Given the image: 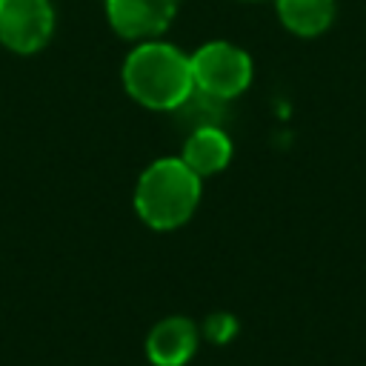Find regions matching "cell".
Masks as SVG:
<instances>
[{
    "instance_id": "cell-1",
    "label": "cell",
    "mask_w": 366,
    "mask_h": 366,
    "mask_svg": "<svg viewBox=\"0 0 366 366\" xmlns=\"http://www.w3.org/2000/svg\"><path fill=\"white\" fill-rule=\"evenodd\" d=\"M120 74L126 94L152 112H177L194 94L189 54L160 37L134 43Z\"/></svg>"
},
{
    "instance_id": "cell-2",
    "label": "cell",
    "mask_w": 366,
    "mask_h": 366,
    "mask_svg": "<svg viewBox=\"0 0 366 366\" xmlns=\"http://www.w3.org/2000/svg\"><path fill=\"white\" fill-rule=\"evenodd\" d=\"M203 177H197L183 157H157L152 160L134 186V212L137 217L157 232H172L192 220L200 203Z\"/></svg>"
},
{
    "instance_id": "cell-3",
    "label": "cell",
    "mask_w": 366,
    "mask_h": 366,
    "mask_svg": "<svg viewBox=\"0 0 366 366\" xmlns=\"http://www.w3.org/2000/svg\"><path fill=\"white\" fill-rule=\"evenodd\" d=\"M189 63H192L194 92L220 103H229L237 94H243L254 74L252 57L229 40H209L197 46L189 54Z\"/></svg>"
},
{
    "instance_id": "cell-4",
    "label": "cell",
    "mask_w": 366,
    "mask_h": 366,
    "mask_svg": "<svg viewBox=\"0 0 366 366\" xmlns=\"http://www.w3.org/2000/svg\"><path fill=\"white\" fill-rule=\"evenodd\" d=\"M54 34L51 0H0V43L14 54L40 51Z\"/></svg>"
},
{
    "instance_id": "cell-5",
    "label": "cell",
    "mask_w": 366,
    "mask_h": 366,
    "mask_svg": "<svg viewBox=\"0 0 366 366\" xmlns=\"http://www.w3.org/2000/svg\"><path fill=\"white\" fill-rule=\"evenodd\" d=\"M103 3L114 34L132 43L160 37L172 26L180 6V0H103Z\"/></svg>"
},
{
    "instance_id": "cell-6",
    "label": "cell",
    "mask_w": 366,
    "mask_h": 366,
    "mask_svg": "<svg viewBox=\"0 0 366 366\" xmlns=\"http://www.w3.org/2000/svg\"><path fill=\"white\" fill-rule=\"evenodd\" d=\"M200 343V329L183 315L157 320L146 335V357L152 366H186Z\"/></svg>"
},
{
    "instance_id": "cell-7",
    "label": "cell",
    "mask_w": 366,
    "mask_h": 366,
    "mask_svg": "<svg viewBox=\"0 0 366 366\" xmlns=\"http://www.w3.org/2000/svg\"><path fill=\"white\" fill-rule=\"evenodd\" d=\"M180 157L197 177H212V174H217V172H223L229 166V160H232V137L217 123L192 126V132L183 140Z\"/></svg>"
},
{
    "instance_id": "cell-8",
    "label": "cell",
    "mask_w": 366,
    "mask_h": 366,
    "mask_svg": "<svg viewBox=\"0 0 366 366\" xmlns=\"http://www.w3.org/2000/svg\"><path fill=\"white\" fill-rule=\"evenodd\" d=\"M280 23L297 37H317L332 26L335 0H274Z\"/></svg>"
}]
</instances>
